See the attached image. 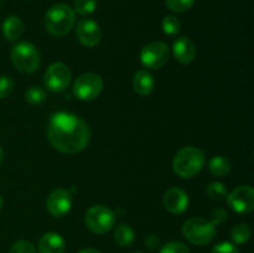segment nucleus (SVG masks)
I'll return each mask as SVG.
<instances>
[{"label": "nucleus", "mask_w": 254, "mask_h": 253, "mask_svg": "<svg viewBox=\"0 0 254 253\" xmlns=\"http://www.w3.org/2000/svg\"><path fill=\"white\" fill-rule=\"evenodd\" d=\"M47 136L50 144L56 150L73 155L88 145L91 140V129L79 117L67 112H59L50 119Z\"/></svg>", "instance_id": "nucleus-1"}, {"label": "nucleus", "mask_w": 254, "mask_h": 253, "mask_svg": "<svg viewBox=\"0 0 254 253\" xmlns=\"http://www.w3.org/2000/svg\"><path fill=\"white\" fill-rule=\"evenodd\" d=\"M76 24V12L66 4H56L45 15V27L54 36L67 35Z\"/></svg>", "instance_id": "nucleus-2"}, {"label": "nucleus", "mask_w": 254, "mask_h": 253, "mask_svg": "<svg viewBox=\"0 0 254 253\" xmlns=\"http://www.w3.org/2000/svg\"><path fill=\"white\" fill-rule=\"evenodd\" d=\"M205 164V153L195 146H185L176 153L173 169L178 176L190 179L197 175Z\"/></svg>", "instance_id": "nucleus-3"}, {"label": "nucleus", "mask_w": 254, "mask_h": 253, "mask_svg": "<svg viewBox=\"0 0 254 253\" xmlns=\"http://www.w3.org/2000/svg\"><path fill=\"white\" fill-rule=\"evenodd\" d=\"M183 235L189 242L201 247L212 242L216 236V228L208 220L192 217L183 225Z\"/></svg>", "instance_id": "nucleus-4"}, {"label": "nucleus", "mask_w": 254, "mask_h": 253, "mask_svg": "<svg viewBox=\"0 0 254 253\" xmlns=\"http://www.w3.org/2000/svg\"><path fill=\"white\" fill-rule=\"evenodd\" d=\"M11 62L17 71L22 73H32L40 66V54L30 42H19L10 52Z\"/></svg>", "instance_id": "nucleus-5"}, {"label": "nucleus", "mask_w": 254, "mask_h": 253, "mask_svg": "<svg viewBox=\"0 0 254 253\" xmlns=\"http://www.w3.org/2000/svg\"><path fill=\"white\" fill-rule=\"evenodd\" d=\"M86 226L97 235H104L113 228L116 223V215L106 206H92L84 215Z\"/></svg>", "instance_id": "nucleus-6"}, {"label": "nucleus", "mask_w": 254, "mask_h": 253, "mask_svg": "<svg viewBox=\"0 0 254 253\" xmlns=\"http://www.w3.org/2000/svg\"><path fill=\"white\" fill-rule=\"evenodd\" d=\"M103 91V79L99 74L87 72L81 74L73 83V92L81 101H93Z\"/></svg>", "instance_id": "nucleus-7"}, {"label": "nucleus", "mask_w": 254, "mask_h": 253, "mask_svg": "<svg viewBox=\"0 0 254 253\" xmlns=\"http://www.w3.org/2000/svg\"><path fill=\"white\" fill-rule=\"evenodd\" d=\"M170 49L163 41H154L145 45L140 52V61L143 66L150 69H159L169 61Z\"/></svg>", "instance_id": "nucleus-8"}, {"label": "nucleus", "mask_w": 254, "mask_h": 253, "mask_svg": "<svg viewBox=\"0 0 254 253\" xmlns=\"http://www.w3.org/2000/svg\"><path fill=\"white\" fill-rule=\"evenodd\" d=\"M71 69L68 68L66 63L62 62H55L50 64L45 73L44 83L49 91L54 93H60L67 89V87L71 83Z\"/></svg>", "instance_id": "nucleus-9"}, {"label": "nucleus", "mask_w": 254, "mask_h": 253, "mask_svg": "<svg viewBox=\"0 0 254 253\" xmlns=\"http://www.w3.org/2000/svg\"><path fill=\"white\" fill-rule=\"evenodd\" d=\"M227 202L233 211L247 215L254 208V190L251 186H240L227 196Z\"/></svg>", "instance_id": "nucleus-10"}, {"label": "nucleus", "mask_w": 254, "mask_h": 253, "mask_svg": "<svg viewBox=\"0 0 254 253\" xmlns=\"http://www.w3.org/2000/svg\"><path fill=\"white\" fill-rule=\"evenodd\" d=\"M72 207L71 192L64 189H57L49 195L46 200V208L54 217H64Z\"/></svg>", "instance_id": "nucleus-11"}, {"label": "nucleus", "mask_w": 254, "mask_h": 253, "mask_svg": "<svg viewBox=\"0 0 254 253\" xmlns=\"http://www.w3.org/2000/svg\"><path fill=\"white\" fill-rule=\"evenodd\" d=\"M76 35L83 46L94 47L101 42L102 29L94 20L83 19L77 24Z\"/></svg>", "instance_id": "nucleus-12"}, {"label": "nucleus", "mask_w": 254, "mask_h": 253, "mask_svg": "<svg viewBox=\"0 0 254 253\" xmlns=\"http://www.w3.org/2000/svg\"><path fill=\"white\" fill-rule=\"evenodd\" d=\"M164 206L166 210L175 215H181L189 207V196L179 188H171L164 193Z\"/></svg>", "instance_id": "nucleus-13"}, {"label": "nucleus", "mask_w": 254, "mask_h": 253, "mask_svg": "<svg viewBox=\"0 0 254 253\" xmlns=\"http://www.w3.org/2000/svg\"><path fill=\"white\" fill-rule=\"evenodd\" d=\"M173 54L176 61L183 64H189L195 60L196 46L189 37H179L173 44Z\"/></svg>", "instance_id": "nucleus-14"}, {"label": "nucleus", "mask_w": 254, "mask_h": 253, "mask_svg": "<svg viewBox=\"0 0 254 253\" xmlns=\"http://www.w3.org/2000/svg\"><path fill=\"white\" fill-rule=\"evenodd\" d=\"M66 250L64 241L59 233L49 232L41 237L39 242L40 253H64Z\"/></svg>", "instance_id": "nucleus-15"}, {"label": "nucleus", "mask_w": 254, "mask_h": 253, "mask_svg": "<svg viewBox=\"0 0 254 253\" xmlns=\"http://www.w3.org/2000/svg\"><path fill=\"white\" fill-rule=\"evenodd\" d=\"M154 82L153 76L149 73L145 69H140V71L135 72L133 77V87L134 91L139 94V96H149L154 89Z\"/></svg>", "instance_id": "nucleus-16"}, {"label": "nucleus", "mask_w": 254, "mask_h": 253, "mask_svg": "<svg viewBox=\"0 0 254 253\" xmlns=\"http://www.w3.org/2000/svg\"><path fill=\"white\" fill-rule=\"evenodd\" d=\"M24 32V22L19 16L6 17L2 22V34L7 41H16Z\"/></svg>", "instance_id": "nucleus-17"}, {"label": "nucleus", "mask_w": 254, "mask_h": 253, "mask_svg": "<svg viewBox=\"0 0 254 253\" xmlns=\"http://www.w3.org/2000/svg\"><path fill=\"white\" fill-rule=\"evenodd\" d=\"M134 240H135V233H134L133 228L128 225H122L117 226L116 231H114V241L117 245L121 247H129L133 245Z\"/></svg>", "instance_id": "nucleus-18"}, {"label": "nucleus", "mask_w": 254, "mask_h": 253, "mask_svg": "<svg viewBox=\"0 0 254 253\" xmlns=\"http://www.w3.org/2000/svg\"><path fill=\"white\" fill-rule=\"evenodd\" d=\"M208 169H210L212 175L218 176V178H223V176L230 174L231 163L225 156L217 155L211 159L210 163H208Z\"/></svg>", "instance_id": "nucleus-19"}, {"label": "nucleus", "mask_w": 254, "mask_h": 253, "mask_svg": "<svg viewBox=\"0 0 254 253\" xmlns=\"http://www.w3.org/2000/svg\"><path fill=\"white\" fill-rule=\"evenodd\" d=\"M231 238L237 245H243L251 238V228L247 223H238L231 230Z\"/></svg>", "instance_id": "nucleus-20"}, {"label": "nucleus", "mask_w": 254, "mask_h": 253, "mask_svg": "<svg viewBox=\"0 0 254 253\" xmlns=\"http://www.w3.org/2000/svg\"><path fill=\"white\" fill-rule=\"evenodd\" d=\"M46 91L44 88H41V87L32 86L25 92V99L31 106H40V104H42L46 101Z\"/></svg>", "instance_id": "nucleus-21"}, {"label": "nucleus", "mask_w": 254, "mask_h": 253, "mask_svg": "<svg viewBox=\"0 0 254 253\" xmlns=\"http://www.w3.org/2000/svg\"><path fill=\"white\" fill-rule=\"evenodd\" d=\"M206 193L213 201H223L227 198L228 191L222 183H211L206 189Z\"/></svg>", "instance_id": "nucleus-22"}, {"label": "nucleus", "mask_w": 254, "mask_h": 253, "mask_svg": "<svg viewBox=\"0 0 254 253\" xmlns=\"http://www.w3.org/2000/svg\"><path fill=\"white\" fill-rule=\"evenodd\" d=\"M161 29H163L164 34L169 35V36H174V35H178L180 32L181 22L174 15H168L161 21Z\"/></svg>", "instance_id": "nucleus-23"}, {"label": "nucleus", "mask_w": 254, "mask_h": 253, "mask_svg": "<svg viewBox=\"0 0 254 253\" xmlns=\"http://www.w3.org/2000/svg\"><path fill=\"white\" fill-rule=\"evenodd\" d=\"M97 0H74L73 11L79 15H91L96 11Z\"/></svg>", "instance_id": "nucleus-24"}, {"label": "nucleus", "mask_w": 254, "mask_h": 253, "mask_svg": "<svg viewBox=\"0 0 254 253\" xmlns=\"http://www.w3.org/2000/svg\"><path fill=\"white\" fill-rule=\"evenodd\" d=\"M196 0H165V4L171 11L185 12L193 6Z\"/></svg>", "instance_id": "nucleus-25"}, {"label": "nucleus", "mask_w": 254, "mask_h": 253, "mask_svg": "<svg viewBox=\"0 0 254 253\" xmlns=\"http://www.w3.org/2000/svg\"><path fill=\"white\" fill-rule=\"evenodd\" d=\"M160 253H190V248L183 242H168L160 248Z\"/></svg>", "instance_id": "nucleus-26"}, {"label": "nucleus", "mask_w": 254, "mask_h": 253, "mask_svg": "<svg viewBox=\"0 0 254 253\" xmlns=\"http://www.w3.org/2000/svg\"><path fill=\"white\" fill-rule=\"evenodd\" d=\"M10 253H36V250L29 241L20 240L11 246Z\"/></svg>", "instance_id": "nucleus-27"}, {"label": "nucleus", "mask_w": 254, "mask_h": 253, "mask_svg": "<svg viewBox=\"0 0 254 253\" xmlns=\"http://www.w3.org/2000/svg\"><path fill=\"white\" fill-rule=\"evenodd\" d=\"M14 89V81L7 76H0V98L9 96Z\"/></svg>", "instance_id": "nucleus-28"}, {"label": "nucleus", "mask_w": 254, "mask_h": 253, "mask_svg": "<svg viewBox=\"0 0 254 253\" xmlns=\"http://www.w3.org/2000/svg\"><path fill=\"white\" fill-rule=\"evenodd\" d=\"M228 220V213L223 208H216L211 212V221L213 226H221L223 223L227 222Z\"/></svg>", "instance_id": "nucleus-29"}, {"label": "nucleus", "mask_w": 254, "mask_h": 253, "mask_svg": "<svg viewBox=\"0 0 254 253\" xmlns=\"http://www.w3.org/2000/svg\"><path fill=\"white\" fill-rule=\"evenodd\" d=\"M211 253H240V251L237 250L235 245L230 242H222L216 245L215 247L212 248Z\"/></svg>", "instance_id": "nucleus-30"}, {"label": "nucleus", "mask_w": 254, "mask_h": 253, "mask_svg": "<svg viewBox=\"0 0 254 253\" xmlns=\"http://www.w3.org/2000/svg\"><path fill=\"white\" fill-rule=\"evenodd\" d=\"M144 243H145L146 248H149L150 251H154L158 250V248L160 247L161 240L158 235H149L148 237L145 238V241H144Z\"/></svg>", "instance_id": "nucleus-31"}, {"label": "nucleus", "mask_w": 254, "mask_h": 253, "mask_svg": "<svg viewBox=\"0 0 254 253\" xmlns=\"http://www.w3.org/2000/svg\"><path fill=\"white\" fill-rule=\"evenodd\" d=\"M79 253H101V252L97 250H94V248H86V250H82Z\"/></svg>", "instance_id": "nucleus-32"}, {"label": "nucleus", "mask_w": 254, "mask_h": 253, "mask_svg": "<svg viewBox=\"0 0 254 253\" xmlns=\"http://www.w3.org/2000/svg\"><path fill=\"white\" fill-rule=\"evenodd\" d=\"M4 159H5V151H4V149H2L1 146H0V165H1V164H2Z\"/></svg>", "instance_id": "nucleus-33"}, {"label": "nucleus", "mask_w": 254, "mask_h": 253, "mask_svg": "<svg viewBox=\"0 0 254 253\" xmlns=\"http://www.w3.org/2000/svg\"><path fill=\"white\" fill-rule=\"evenodd\" d=\"M2 205H4V200H2V197H1V195H0V210H1V207H2Z\"/></svg>", "instance_id": "nucleus-34"}, {"label": "nucleus", "mask_w": 254, "mask_h": 253, "mask_svg": "<svg viewBox=\"0 0 254 253\" xmlns=\"http://www.w3.org/2000/svg\"><path fill=\"white\" fill-rule=\"evenodd\" d=\"M135 253H141V252H135Z\"/></svg>", "instance_id": "nucleus-35"}]
</instances>
